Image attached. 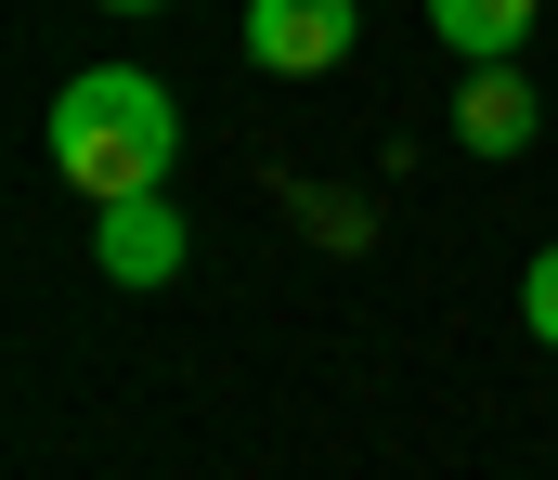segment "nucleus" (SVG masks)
Returning a JSON list of instances; mask_svg holds the SVG:
<instances>
[{
    "instance_id": "nucleus-6",
    "label": "nucleus",
    "mask_w": 558,
    "mask_h": 480,
    "mask_svg": "<svg viewBox=\"0 0 558 480\" xmlns=\"http://www.w3.org/2000/svg\"><path fill=\"white\" fill-rule=\"evenodd\" d=\"M520 324L558 350V247H533V286H520Z\"/></svg>"
},
{
    "instance_id": "nucleus-3",
    "label": "nucleus",
    "mask_w": 558,
    "mask_h": 480,
    "mask_svg": "<svg viewBox=\"0 0 558 480\" xmlns=\"http://www.w3.org/2000/svg\"><path fill=\"white\" fill-rule=\"evenodd\" d=\"M182 247H195V234H182V208H169V182H156V195H118V208H105V247H92V260H105L118 286H169Z\"/></svg>"
},
{
    "instance_id": "nucleus-4",
    "label": "nucleus",
    "mask_w": 558,
    "mask_h": 480,
    "mask_svg": "<svg viewBox=\"0 0 558 480\" xmlns=\"http://www.w3.org/2000/svg\"><path fill=\"white\" fill-rule=\"evenodd\" d=\"M454 131H468L481 157H520V144H533V78H520V52H507V65H468Z\"/></svg>"
},
{
    "instance_id": "nucleus-2",
    "label": "nucleus",
    "mask_w": 558,
    "mask_h": 480,
    "mask_svg": "<svg viewBox=\"0 0 558 480\" xmlns=\"http://www.w3.org/2000/svg\"><path fill=\"white\" fill-rule=\"evenodd\" d=\"M351 0H247V52L274 65V78H325L338 52H351Z\"/></svg>"
},
{
    "instance_id": "nucleus-5",
    "label": "nucleus",
    "mask_w": 558,
    "mask_h": 480,
    "mask_svg": "<svg viewBox=\"0 0 558 480\" xmlns=\"http://www.w3.org/2000/svg\"><path fill=\"white\" fill-rule=\"evenodd\" d=\"M533 13H546V0H428V26H441L468 65H507V52L533 39Z\"/></svg>"
},
{
    "instance_id": "nucleus-1",
    "label": "nucleus",
    "mask_w": 558,
    "mask_h": 480,
    "mask_svg": "<svg viewBox=\"0 0 558 480\" xmlns=\"http://www.w3.org/2000/svg\"><path fill=\"white\" fill-rule=\"evenodd\" d=\"M52 169H65L92 208L156 195V182L182 169V118H169V91H156L143 65H78V78L52 91Z\"/></svg>"
},
{
    "instance_id": "nucleus-7",
    "label": "nucleus",
    "mask_w": 558,
    "mask_h": 480,
    "mask_svg": "<svg viewBox=\"0 0 558 480\" xmlns=\"http://www.w3.org/2000/svg\"><path fill=\"white\" fill-rule=\"evenodd\" d=\"M105 13H156V0H105Z\"/></svg>"
}]
</instances>
